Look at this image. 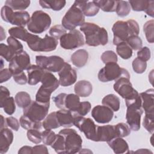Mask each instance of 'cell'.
Returning a JSON list of instances; mask_svg holds the SVG:
<instances>
[{
  "label": "cell",
  "instance_id": "cell-1",
  "mask_svg": "<svg viewBox=\"0 0 154 154\" xmlns=\"http://www.w3.org/2000/svg\"><path fill=\"white\" fill-rule=\"evenodd\" d=\"M80 30L84 32L85 43L89 46H104L108 42V35L106 29L94 23L85 22L80 26Z\"/></svg>",
  "mask_w": 154,
  "mask_h": 154
},
{
  "label": "cell",
  "instance_id": "cell-2",
  "mask_svg": "<svg viewBox=\"0 0 154 154\" xmlns=\"http://www.w3.org/2000/svg\"><path fill=\"white\" fill-rule=\"evenodd\" d=\"M113 32V44L117 45L126 40L131 35H138L140 28L138 23L133 19L127 21L119 20L114 23L112 27Z\"/></svg>",
  "mask_w": 154,
  "mask_h": 154
},
{
  "label": "cell",
  "instance_id": "cell-3",
  "mask_svg": "<svg viewBox=\"0 0 154 154\" xmlns=\"http://www.w3.org/2000/svg\"><path fill=\"white\" fill-rule=\"evenodd\" d=\"M41 82L42 85L35 95V100L42 103H50L51 95L59 87V81L51 72L45 71Z\"/></svg>",
  "mask_w": 154,
  "mask_h": 154
},
{
  "label": "cell",
  "instance_id": "cell-4",
  "mask_svg": "<svg viewBox=\"0 0 154 154\" xmlns=\"http://www.w3.org/2000/svg\"><path fill=\"white\" fill-rule=\"evenodd\" d=\"M125 102L127 107L126 122L131 130L138 131L140 129L141 117L143 112L140 96L133 100H126Z\"/></svg>",
  "mask_w": 154,
  "mask_h": 154
},
{
  "label": "cell",
  "instance_id": "cell-5",
  "mask_svg": "<svg viewBox=\"0 0 154 154\" xmlns=\"http://www.w3.org/2000/svg\"><path fill=\"white\" fill-rule=\"evenodd\" d=\"M122 76L130 78V75L126 69L120 67L115 62L105 64V66L99 70L97 75L99 80L103 82L116 81Z\"/></svg>",
  "mask_w": 154,
  "mask_h": 154
},
{
  "label": "cell",
  "instance_id": "cell-6",
  "mask_svg": "<svg viewBox=\"0 0 154 154\" xmlns=\"http://www.w3.org/2000/svg\"><path fill=\"white\" fill-rule=\"evenodd\" d=\"M51 24L50 16L42 10H37L32 13L27 24V28L33 34H41L46 31Z\"/></svg>",
  "mask_w": 154,
  "mask_h": 154
},
{
  "label": "cell",
  "instance_id": "cell-7",
  "mask_svg": "<svg viewBox=\"0 0 154 154\" xmlns=\"http://www.w3.org/2000/svg\"><path fill=\"white\" fill-rule=\"evenodd\" d=\"M85 23V16L75 2L66 13L62 19L61 25L67 30L75 29Z\"/></svg>",
  "mask_w": 154,
  "mask_h": 154
},
{
  "label": "cell",
  "instance_id": "cell-8",
  "mask_svg": "<svg viewBox=\"0 0 154 154\" xmlns=\"http://www.w3.org/2000/svg\"><path fill=\"white\" fill-rule=\"evenodd\" d=\"M59 134H61L64 138L66 154L79 153L82 149V140L75 129L64 128L61 129Z\"/></svg>",
  "mask_w": 154,
  "mask_h": 154
},
{
  "label": "cell",
  "instance_id": "cell-9",
  "mask_svg": "<svg viewBox=\"0 0 154 154\" xmlns=\"http://www.w3.org/2000/svg\"><path fill=\"white\" fill-rule=\"evenodd\" d=\"M50 103H45L32 100L30 104L23 108V114L34 122H41L47 116Z\"/></svg>",
  "mask_w": 154,
  "mask_h": 154
},
{
  "label": "cell",
  "instance_id": "cell-10",
  "mask_svg": "<svg viewBox=\"0 0 154 154\" xmlns=\"http://www.w3.org/2000/svg\"><path fill=\"white\" fill-rule=\"evenodd\" d=\"M113 88L122 98L125 99V101L135 99L140 96L138 92L132 87L130 78L122 76L118 78L115 81Z\"/></svg>",
  "mask_w": 154,
  "mask_h": 154
},
{
  "label": "cell",
  "instance_id": "cell-11",
  "mask_svg": "<svg viewBox=\"0 0 154 154\" xmlns=\"http://www.w3.org/2000/svg\"><path fill=\"white\" fill-rule=\"evenodd\" d=\"M52 99L58 108L69 109L73 112L76 111L81 103L79 96L73 93H60Z\"/></svg>",
  "mask_w": 154,
  "mask_h": 154
},
{
  "label": "cell",
  "instance_id": "cell-12",
  "mask_svg": "<svg viewBox=\"0 0 154 154\" xmlns=\"http://www.w3.org/2000/svg\"><path fill=\"white\" fill-rule=\"evenodd\" d=\"M60 44L61 47L64 49H75L84 46V37L80 31L75 29L64 34L60 38Z\"/></svg>",
  "mask_w": 154,
  "mask_h": 154
},
{
  "label": "cell",
  "instance_id": "cell-13",
  "mask_svg": "<svg viewBox=\"0 0 154 154\" xmlns=\"http://www.w3.org/2000/svg\"><path fill=\"white\" fill-rule=\"evenodd\" d=\"M37 65L41 67L46 71L50 72H59L64 64L63 58L57 55L46 57L37 55L35 57Z\"/></svg>",
  "mask_w": 154,
  "mask_h": 154
},
{
  "label": "cell",
  "instance_id": "cell-14",
  "mask_svg": "<svg viewBox=\"0 0 154 154\" xmlns=\"http://www.w3.org/2000/svg\"><path fill=\"white\" fill-rule=\"evenodd\" d=\"M74 125L82 132L85 137L90 140L97 141L96 129L97 126L90 118H85L83 116H76L74 120Z\"/></svg>",
  "mask_w": 154,
  "mask_h": 154
},
{
  "label": "cell",
  "instance_id": "cell-15",
  "mask_svg": "<svg viewBox=\"0 0 154 154\" xmlns=\"http://www.w3.org/2000/svg\"><path fill=\"white\" fill-rule=\"evenodd\" d=\"M58 43V40L46 34L43 38L38 36L28 46L31 50L35 52H51L56 49Z\"/></svg>",
  "mask_w": 154,
  "mask_h": 154
},
{
  "label": "cell",
  "instance_id": "cell-16",
  "mask_svg": "<svg viewBox=\"0 0 154 154\" xmlns=\"http://www.w3.org/2000/svg\"><path fill=\"white\" fill-rule=\"evenodd\" d=\"M30 64V57L28 53L22 51L16 54L9 63V70L12 75L23 72L24 70H27Z\"/></svg>",
  "mask_w": 154,
  "mask_h": 154
},
{
  "label": "cell",
  "instance_id": "cell-17",
  "mask_svg": "<svg viewBox=\"0 0 154 154\" xmlns=\"http://www.w3.org/2000/svg\"><path fill=\"white\" fill-rule=\"evenodd\" d=\"M59 83L63 87L70 86L76 81L77 73L70 64L65 62L63 67L58 72Z\"/></svg>",
  "mask_w": 154,
  "mask_h": 154
},
{
  "label": "cell",
  "instance_id": "cell-18",
  "mask_svg": "<svg viewBox=\"0 0 154 154\" xmlns=\"http://www.w3.org/2000/svg\"><path fill=\"white\" fill-rule=\"evenodd\" d=\"M91 116L96 122L105 124L112 119L114 111L106 106L98 105L92 109Z\"/></svg>",
  "mask_w": 154,
  "mask_h": 154
},
{
  "label": "cell",
  "instance_id": "cell-19",
  "mask_svg": "<svg viewBox=\"0 0 154 154\" xmlns=\"http://www.w3.org/2000/svg\"><path fill=\"white\" fill-rule=\"evenodd\" d=\"M97 141L108 142L112 139L117 137L115 125H107L103 126H97L96 129Z\"/></svg>",
  "mask_w": 154,
  "mask_h": 154
},
{
  "label": "cell",
  "instance_id": "cell-20",
  "mask_svg": "<svg viewBox=\"0 0 154 154\" xmlns=\"http://www.w3.org/2000/svg\"><path fill=\"white\" fill-rule=\"evenodd\" d=\"M131 7L135 11H144L147 14L153 17L154 1L149 0H131L128 1Z\"/></svg>",
  "mask_w": 154,
  "mask_h": 154
},
{
  "label": "cell",
  "instance_id": "cell-21",
  "mask_svg": "<svg viewBox=\"0 0 154 154\" xmlns=\"http://www.w3.org/2000/svg\"><path fill=\"white\" fill-rule=\"evenodd\" d=\"M140 94L141 108L145 114H154V90L149 88Z\"/></svg>",
  "mask_w": 154,
  "mask_h": 154
},
{
  "label": "cell",
  "instance_id": "cell-22",
  "mask_svg": "<svg viewBox=\"0 0 154 154\" xmlns=\"http://www.w3.org/2000/svg\"><path fill=\"white\" fill-rule=\"evenodd\" d=\"M8 32L10 36L25 42L27 43V44L32 42L37 36V35L32 34L28 32V31L23 27L19 26L10 28Z\"/></svg>",
  "mask_w": 154,
  "mask_h": 154
},
{
  "label": "cell",
  "instance_id": "cell-23",
  "mask_svg": "<svg viewBox=\"0 0 154 154\" xmlns=\"http://www.w3.org/2000/svg\"><path fill=\"white\" fill-rule=\"evenodd\" d=\"M56 115L60 126L67 128L74 125V120L76 116L71 111L66 109H61L56 111Z\"/></svg>",
  "mask_w": 154,
  "mask_h": 154
},
{
  "label": "cell",
  "instance_id": "cell-24",
  "mask_svg": "<svg viewBox=\"0 0 154 154\" xmlns=\"http://www.w3.org/2000/svg\"><path fill=\"white\" fill-rule=\"evenodd\" d=\"M26 70L28 73V84L31 85H35L41 82L46 71L37 64L31 65Z\"/></svg>",
  "mask_w": 154,
  "mask_h": 154
},
{
  "label": "cell",
  "instance_id": "cell-25",
  "mask_svg": "<svg viewBox=\"0 0 154 154\" xmlns=\"http://www.w3.org/2000/svg\"><path fill=\"white\" fill-rule=\"evenodd\" d=\"M13 133L8 128H4L0 131V153H6L13 141Z\"/></svg>",
  "mask_w": 154,
  "mask_h": 154
},
{
  "label": "cell",
  "instance_id": "cell-26",
  "mask_svg": "<svg viewBox=\"0 0 154 154\" xmlns=\"http://www.w3.org/2000/svg\"><path fill=\"white\" fill-rule=\"evenodd\" d=\"M75 2L81 9L85 16H94L98 13L99 11V8L95 4L93 1H76Z\"/></svg>",
  "mask_w": 154,
  "mask_h": 154
},
{
  "label": "cell",
  "instance_id": "cell-27",
  "mask_svg": "<svg viewBox=\"0 0 154 154\" xmlns=\"http://www.w3.org/2000/svg\"><path fill=\"white\" fill-rule=\"evenodd\" d=\"M107 143L115 153L120 154L129 152L128 143L121 137H116L108 141Z\"/></svg>",
  "mask_w": 154,
  "mask_h": 154
},
{
  "label": "cell",
  "instance_id": "cell-28",
  "mask_svg": "<svg viewBox=\"0 0 154 154\" xmlns=\"http://www.w3.org/2000/svg\"><path fill=\"white\" fill-rule=\"evenodd\" d=\"M74 91L75 94L79 97H88L92 93L93 86L89 81L86 80H81L75 84Z\"/></svg>",
  "mask_w": 154,
  "mask_h": 154
},
{
  "label": "cell",
  "instance_id": "cell-29",
  "mask_svg": "<svg viewBox=\"0 0 154 154\" xmlns=\"http://www.w3.org/2000/svg\"><path fill=\"white\" fill-rule=\"evenodd\" d=\"M88 59V52L83 49L75 51L71 56L70 60L72 64L77 67H82L87 63Z\"/></svg>",
  "mask_w": 154,
  "mask_h": 154
},
{
  "label": "cell",
  "instance_id": "cell-30",
  "mask_svg": "<svg viewBox=\"0 0 154 154\" xmlns=\"http://www.w3.org/2000/svg\"><path fill=\"white\" fill-rule=\"evenodd\" d=\"M30 16L26 11H14L10 23L19 27H25L30 20Z\"/></svg>",
  "mask_w": 154,
  "mask_h": 154
},
{
  "label": "cell",
  "instance_id": "cell-31",
  "mask_svg": "<svg viewBox=\"0 0 154 154\" xmlns=\"http://www.w3.org/2000/svg\"><path fill=\"white\" fill-rule=\"evenodd\" d=\"M103 105L106 106L111 108L113 111H117L120 109V101L119 97L114 94L106 95L102 100Z\"/></svg>",
  "mask_w": 154,
  "mask_h": 154
},
{
  "label": "cell",
  "instance_id": "cell-32",
  "mask_svg": "<svg viewBox=\"0 0 154 154\" xmlns=\"http://www.w3.org/2000/svg\"><path fill=\"white\" fill-rule=\"evenodd\" d=\"M42 126L45 129H54L60 126L57 117L56 111L52 112L47 115L42 123Z\"/></svg>",
  "mask_w": 154,
  "mask_h": 154
},
{
  "label": "cell",
  "instance_id": "cell-33",
  "mask_svg": "<svg viewBox=\"0 0 154 154\" xmlns=\"http://www.w3.org/2000/svg\"><path fill=\"white\" fill-rule=\"evenodd\" d=\"M66 1L64 0L58 1H39V4L43 8L52 9L54 11H60L64 7Z\"/></svg>",
  "mask_w": 154,
  "mask_h": 154
},
{
  "label": "cell",
  "instance_id": "cell-34",
  "mask_svg": "<svg viewBox=\"0 0 154 154\" xmlns=\"http://www.w3.org/2000/svg\"><path fill=\"white\" fill-rule=\"evenodd\" d=\"M95 4L100 8L102 11L105 12H114L116 11L117 1L112 0H99L93 1Z\"/></svg>",
  "mask_w": 154,
  "mask_h": 154
},
{
  "label": "cell",
  "instance_id": "cell-35",
  "mask_svg": "<svg viewBox=\"0 0 154 154\" xmlns=\"http://www.w3.org/2000/svg\"><path fill=\"white\" fill-rule=\"evenodd\" d=\"M15 102L19 108H25L31 102L30 95L25 91H19L15 96Z\"/></svg>",
  "mask_w": 154,
  "mask_h": 154
},
{
  "label": "cell",
  "instance_id": "cell-36",
  "mask_svg": "<svg viewBox=\"0 0 154 154\" xmlns=\"http://www.w3.org/2000/svg\"><path fill=\"white\" fill-rule=\"evenodd\" d=\"M19 122L20 126L25 129L28 130L31 129H40L42 128V123L41 122H34L28 118L27 116L23 115L20 117L19 119Z\"/></svg>",
  "mask_w": 154,
  "mask_h": 154
},
{
  "label": "cell",
  "instance_id": "cell-37",
  "mask_svg": "<svg viewBox=\"0 0 154 154\" xmlns=\"http://www.w3.org/2000/svg\"><path fill=\"white\" fill-rule=\"evenodd\" d=\"M5 5L10 7L13 10L24 11L30 5V1L28 0H7Z\"/></svg>",
  "mask_w": 154,
  "mask_h": 154
},
{
  "label": "cell",
  "instance_id": "cell-38",
  "mask_svg": "<svg viewBox=\"0 0 154 154\" xmlns=\"http://www.w3.org/2000/svg\"><path fill=\"white\" fill-rule=\"evenodd\" d=\"M116 52L117 54L124 60H128L132 55V49L126 42H122L117 45Z\"/></svg>",
  "mask_w": 154,
  "mask_h": 154
},
{
  "label": "cell",
  "instance_id": "cell-39",
  "mask_svg": "<svg viewBox=\"0 0 154 154\" xmlns=\"http://www.w3.org/2000/svg\"><path fill=\"white\" fill-rule=\"evenodd\" d=\"M15 100L13 97H8L0 102V107L4 108V112L8 115H12L16 111Z\"/></svg>",
  "mask_w": 154,
  "mask_h": 154
},
{
  "label": "cell",
  "instance_id": "cell-40",
  "mask_svg": "<svg viewBox=\"0 0 154 154\" xmlns=\"http://www.w3.org/2000/svg\"><path fill=\"white\" fill-rule=\"evenodd\" d=\"M131 11V6L128 1H117L116 12L120 17L128 16Z\"/></svg>",
  "mask_w": 154,
  "mask_h": 154
},
{
  "label": "cell",
  "instance_id": "cell-41",
  "mask_svg": "<svg viewBox=\"0 0 154 154\" xmlns=\"http://www.w3.org/2000/svg\"><path fill=\"white\" fill-rule=\"evenodd\" d=\"M51 146L57 153H65V144L64 137L59 133L58 134H57L56 138Z\"/></svg>",
  "mask_w": 154,
  "mask_h": 154
},
{
  "label": "cell",
  "instance_id": "cell-42",
  "mask_svg": "<svg viewBox=\"0 0 154 154\" xmlns=\"http://www.w3.org/2000/svg\"><path fill=\"white\" fill-rule=\"evenodd\" d=\"M153 25L154 21L152 19L146 22L143 26V31L145 34L147 42L150 43H153L154 42Z\"/></svg>",
  "mask_w": 154,
  "mask_h": 154
},
{
  "label": "cell",
  "instance_id": "cell-43",
  "mask_svg": "<svg viewBox=\"0 0 154 154\" xmlns=\"http://www.w3.org/2000/svg\"><path fill=\"white\" fill-rule=\"evenodd\" d=\"M0 54L7 61L10 62L16 54L14 51L8 46L4 43L0 44Z\"/></svg>",
  "mask_w": 154,
  "mask_h": 154
},
{
  "label": "cell",
  "instance_id": "cell-44",
  "mask_svg": "<svg viewBox=\"0 0 154 154\" xmlns=\"http://www.w3.org/2000/svg\"><path fill=\"white\" fill-rule=\"evenodd\" d=\"M129 46L135 51L140 50L142 48L143 42L138 35H131L125 41Z\"/></svg>",
  "mask_w": 154,
  "mask_h": 154
},
{
  "label": "cell",
  "instance_id": "cell-45",
  "mask_svg": "<svg viewBox=\"0 0 154 154\" xmlns=\"http://www.w3.org/2000/svg\"><path fill=\"white\" fill-rule=\"evenodd\" d=\"M28 139L34 144H39L42 141V132L38 129H28L26 132Z\"/></svg>",
  "mask_w": 154,
  "mask_h": 154
},
{
  "label": "cell",
  "instance_id": "cell-46",
  "mask_svg": "<svg viewBox=\"0 0 154 154\" xmlns=\"http://www.w3.org/2000/svg\"><path fill=\"white\" fill-rule=\"evenodd\" d=\"M115 129L117 137H125L131 134V129L125 123H119L115 125Z\"/></svg>",
  "mask_w": 154,
  "mask_h": 154
},
{
  "label": "cell",
  "instance_id": "cell-47",
  "mask_svg": "<svg viewBox=\"0 0 154 154\" xmlns=\"http://www.w3.org/2000/svg\"><path fill=\"white\" fill-rule=\"evenodd\" d=\"M56 135L52 129H45L42 132L43 144L47 146H51L56 138Z\"/></svg>",
  "mask_w": 154,
  "mask_h": 154
},
{
  "label": "cell",
  "instance_id": "cell-48",
  "mask_svg": "<svg viewBox=\"0 0 154 154\" xmlns=\"http://www.w3.org/2000/svg\"><path fill=\"white\" fill-rule=\"evenodd\" d=\"M66 33H67L66 29L61 25H54L51 27L49 31L50 36L55 38L57 40H60V38Z\"/></svg>",
  "mask_w": 154,
  "mask_h": 154
},
{
  "label": "cell",
  "instance_id": "cell-49",
  "mask_svg": "<svg viewBox=\"0 0 154 154\" xmlns=\"http://www.w3.org/2000/svg\"><path fill=\"white\" fill-rule=\"evenodd\" d=\"M154 114H145L143 121V127L150 133L153 134L154 131Z\"/></svg>",
  "mask_w": 154,
  "mask_h": 154
},
{
  "label": "cell",
  "instance_id": "cell-50",
  "mask_svg": "<svg viewBox=\"0 0 154 154\" xmlns=\"http://www.w3.org/2000/svg\"><path fill=\"white\" fill-rule=\"evenodd\" d=\"M132 66L134 71L138 74L144 72L147 68L146 62L139 59L138 58H136L133 60Z\"/></svg>",
  "mask_w": 154,
  "mask_h": 154
},
{
  "label": "cell",
  "instance_id": "cell-51",
  "mask_svg": "<svg viewBox=\"0 0 154 154\" xmlns=\"http://www.w3.org/2000/svg\"><path fill=\"white\" fill-rule=\"evenodd\" d=\"M7 42L8 43V45L14 51L16 54H17L23 51V46L22 44L18 40H17V38L12 36H10L7 38Z\"/></svg>",
  "mask_w": 154,
  "mask_h": 154
},
{
  "label": "cell",
  "instance_id": "cell-52",
  "mask_svg": "<svg viewBox=\"0 0 154 154\" xmlns=\"http://www.w3.org/2000/svg\"><path fill=\"white\" fill-rule=\"evenodd\" d=\"M100 59L104 64L111 62H117V56L112 51H106L101 55Z\"/></svg>",
  "mask_w": 154,
  "mask_h": 154
},
{
  "label": "cell",
  "instance_id": "cell-53",
  "mask_svg": "<svg viewBox=\"0 0 154 154\" xmlns=\"http://www.w3.org/2000/svg\"><path fill=\"white\" fill-rule=\"evenodd\" d=\"M91 103L88 101L82 102L80 103V105L76 111L73 112L76 116H84L87 115L91 109Z\"/></svg>",
  "mask_w": 154,
  "mask_h": 154
},
{
  "label": "cell",
  "instance_id": "cell-54",
  "mask_svg": "<svg viewBox=\"0 0 154 154\" xmlns=\"http://www.w3.org/2000/svg\"><path fill=\"white\" fill-rule=\"evenodd\" d=\"M13 13V10L5 5L2 7L1 10V16L2 20L8 23H10Z\"/></svg>",
  "mask_w": 154,
  "mask_h": 154
},
{
  "label": "cell",
  "instance_id": "cell-55",
  "mask_svg": "<svg viewBox=\"0 0 154 154\" xmlns=\"http://www.w3.org/2000/svg\"><path fill=\"white\" fill-rule=\"evenodd\" d=\"M150 50L147 46L141 48L137 52V58L146 62L150 60Z\"/></svg>",
  "mask_w": 154,
  "mask_h": 154
},
{
  "label": "cell",
  "instance_id": "cell-56",
  "mask_svg": "<svg viewBox=\"0 0 154 154\" xmlns=\"http://www.w3.org/2000/svg\"><path fill=\"white\" fill-rule=\"evenodd\" d=\"M5 120L7 126L10 127L11 129L15 131H17L19 130L20 125L19 123L20 122L16 118L13 116H10L5 118Z\"/></svg>",
  "mask_w": 154,
  "mask_h": 154
},
{
  "label": "cell",
  "instance_id": "cell-57",
  "mask_svg": "<svg viewBox=\"0 0 154 154\" xmlns=\"http://www.w3.org/2000/svg\"><path fill=\"white\" fill-rule=\"evenodd\" d=\"M14 81L20 85H24L28 82V78L23 72H19L13 75Z\"/></svg>",
  "mask_w": 154,
  "mask_h": 154
},
{
  "label": "cell",
  "instance_id": "cell-58",
  "mask_svg": "<svg viewBox=\"0 0 154 154\" xmlns=\"http://www.w3.org/2000/svg\"><path fill=\"white\" fill-rule=\"evenodd\" d=\"M13 76L9 69H3L0 71V82L3 83L7 81Z\"/></svg>",
  "mask_w": 154,
  "mask_h": 154
},
{
  "label": "cell",
  "instance_id": "cell-59",
  "mask_svg": "<svg viewBox=\"0 0 154 154\" xmlns=\"http://www.w3.org/2000/svg\"><path fill=\"white\" fill-rule=\"evenodd\" d=\"M33 153L48 154L49 152L46 146L41 144V145H36L32 147V154Z\"/></svg>",
  "mask_w": 154,
  "mask_h": 154
},
{
  "label": "cell",
  "instance_id": "cell-60",
  "mask_svg": "<svg viewBox=\"0 0 154 154\" xmlns=\"http://www.w3.org/2000/svg\"><path fill=\"white\" fill-rule=\"evenodd\" d=\"M10 96V93L8 89L2 85L0 87V102L4 101L5 99Z\"/></svg>",
  "mask_w": 154,
  "mask_h": 154
},
{
  "label": "cell",
  "instance_id": "cell-61",
  "mask_svg": "<svg viewBox=\"0 0 154 154\" xmlns=\"http://www.w3.org/2000/svg\"><path fill=\"white\" fill-rule=\"evenodd\" d=\"M18 153L32 154V147L28 146H24L19 150Z\"/></svg>",
  "mask_w": 154,
  "mask_h": 154
},
{
  "label": "cell",
  "instance_id": "cell-62",
  "mask_svg": "<svg viewBox=\"0 0 154 154\" xmlns=\"http://www.w3.org/2000/svg\"><path fill=\"white\" fill-rule=\"evenodd\" d=\"M7 124H6V120L5 118L2 115H1V129H2L4 128H6Z\"/></svg>",
  "mask_w": 154,
  "mask_h": 154
}]
</instances>
